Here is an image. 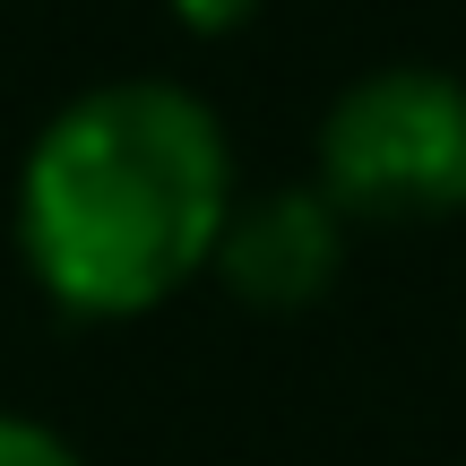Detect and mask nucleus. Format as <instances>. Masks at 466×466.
<instances>
[{
	"label": "nucleus",
	"mask_w": 466,
	"mask_h": 466,
	"mask_svg": "<svg viewBox=\"0 0 466 466\" xmlns=\"http://www.w3.org/2000/svg\"><path fill=\"white\" fill-rule=\"evenodd\" d=\"M242 199L233 138L182 78H104L17 165V259L61 311L138 319L208 277Z\"/></svg>",
	"instance_id": "1"
},
{
	"label": "nucleus",
	"mask_w": 466,
	"mask_h": 466,
	"mask_svg": "<svg viewBox=\"0 0 466 466\" xmlns=\"http://www.w3.org/2000/svg\"><path fill=\"white\" fill-rule=\"evenodd\" d=\"M311 190L346 225H441L466 217V78L432 61H389L337 86L319 113Z\"/></svg>",
	"instance_id": "2"
},
{
	"label": "nucleus",
	"mask_w": 466,
	"mask_h": 466,
	"mask_svg": "<svg viewBox=\"0 0 466 466\" xmlns=\"http://www.w3.org/2000/svg\"><path fill=\"white\" fill-rule=\"evenodd\" d=\"M208 277H217L242 311L294 319V311H311V302L346 277V217H337L311 182L250 190V199H233Z\"/></svg>",
	"instance_id": "3"
},
{
	"label": "nucleus",
	"mask_w": 466,
	"mask_h": 466,
	"mask_svg": "<svg viewBox=\"0 0 466 466\" xmlns=\"http://www.w3.org/2000/svg\"><path fill=\"white\" fill-rule=\"evenodd\" d=\"M0 466H86L78 450H69L52 423H35V415H9L0 406Z\"/></svg>",
	"instance_id": "4"
},
{
	"label": "nucleus",
	"mask_w": 466,
	"mask_h": 466,
	"mask_svg": "<svg viewBox=\"0 0 466 466\" xmlns=\"http://www.w3.org/2000/svg\"><path fill=\"white\" fill-rule=\"evenodd\" d=\"M250 9H259V0H173V17H182V26H199V35H233Z\"/></svg>",
	"instance_id": "5"
}]
</instances>
